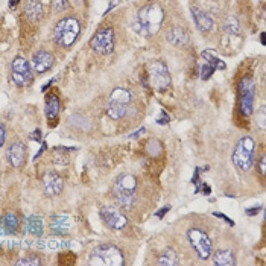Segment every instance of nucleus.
<instances>
[{"instance_id":"f3484780","label":"nucleus","mask_w":266,"mask_h":266,"mask_svg":"<svg viewBox=\"0 0 266 266\" xmlns=\"http://www.w3.org/2000/svg\"><path fill=\"white\" fill-rule=\"evenodd\" d=\"M60 110H61V104H60L58 96L57 95L48 96V101H46V117L49 120H57L58 114H60Z\"/></svg>"},{"instance_id":"0eeeda50","label":"nucleus","mask_w":266,"mask_h":266,"mask_svg":"<svg viewBox=\"0 0 266 266\" xmlns=\"http://www.w3.org/2000/svg\"><path fill=\"white\" fill-rule=\"evenodd\" d=\"M148 73H149L152 87H155L157 90L163 92L170 87V82H172L170 73L167 70V66L163 61H152L148 67Z\"/></svg>"},{"instance_id":"6ab92c4d","label":"nucleus","mask_w":266,"mask_h":266,"mask_svg":"<svg viewBox=\"0 0 266 266\" xmlns=\"http://www.w3.org/2000/svg\"><path fill=\"white\" fill-rule=\"evenodd\" d=\"M167 41L173 46H184V45H187L189 37H187V32L183 28H173L167 34Z\"/></svg>"},{"instance_id":"7ed1b4c3","label":"nucleus","mask_w":266,"mask_h":266,"mask_svg":"<svg viewBox=\"0 0 266 266\" xmlns=\"http://www.w3.org/2000/svg\"><path fill=\"white\" fill-rule=\"evenodd\" d=\"M81 32V25L76 19L67 17L63 19L57 23L54 29V38L55 43L61 48H70L79 37Z\"/></svg>"},{"instance_id":"412c9836","label":"nucleus","mask_w":266,"mask_h":266,"mask_svg":"<svg viewBox=\"0 0 266 266\" xmlns=\"http://www.w3.org/2000/svg\"><path fill=\"white\" fill-rule=\"evenodd\" d=\"M26 230L29 234L40 237L43 234V219L40 216H29L26 220Z\"/></svg>"},{"instance_id":"dca6fc26","label":"nucleus","mask_w":266,"mask_h":266,"mask_svg":"<svg viewBox=\"0 0 266 266\" xmlns=\"http://www.w3.org/2000/svg\"><path fill=\"white\" fill-rule=\"evenodd\" d=\"M192 16H193L195 23H196V28H198L202 34L208 32V31L213 28V20H211V17H210L207 13H204V11H201V10H193V11H192Z\"/></svg>"},{"instance_id":"b1692460","label":"nucleus","mask_w":266,"mask_h":266,"mask_svg":"<svg viewBox=\"0 0 266 266\" xmlns=\"http://www.w3.org/2000/svg\"><path fill=\"white\" fill-rule=\"evenodd\" d=\"M178 263H180L178 257H176V254L172 249L164 251L160 255V258H158V264H161V266H176Z\"/></svg>"},{"instance_id":"c85d7f7f","label":"nucleus","mask_w":266,"mask_h":266,"mask_svg":"<svg viewBox=\"0 0 266 266\" xmlns=\"http://www.w3.org/2000/svg\"><path fill=\"white\" fill-rule=\"evenodd\" d=\"M67 5V0H55V11H64Z\"/></svg>"},{"instance_id":"9d476101","label":"nucleus","mask_w":266,"mask_h":266,"mask_svg":"<svg viewBox=\"0 0 266 266\" xmlns=\"http://www.w3.org/2000/svg\"><path fill=\"white\" fill-rule=\"evenodd\" d=\"M11 78H13V81H14L19 87H25V85H28V84L32 82L31 64H29L23 57L14 58L13 66H11Z\"/></svg>"},{"instance_id":"a211bd4d","label":"nucleus","mask_w":266,"mask_h":266,"mask_svg":"<svg viewBox=\"0 0 266 266\" xmlns=\"http://www.w3.org/2000/svg\"><path fill=\"white\" fill-rule=\"evenodd\" d=\"M51 228H52V233H55V234H66L70 230V219H69V216H66V214L55 216L52 219Z\"/></svg>"},{"instance_id":"ddd939ff","label":"nucleus","mask_w":266,"mask_h":266,"mask_svg":"<svg viewBox=\"0 0 266 266\" xmlns=\"http://www.w3.org/2000/svg\"><path fill=\"white\" fill-rule=\"evenodd\" d=\"M43 189L48 196H58L64 189V181L55 172H46L43 176Z\"/></svg>"},{"instance_id":"c756f323","label":"nucleus","mask_w":266,"mask_h":266,"mask_svg":"<svg viewBox=\"0 0 266 266\" xmlns=\"http://www.w3.org/2000/svg\"><path fill=\"white\" fill-rule=\"evenodd\" d=\"M5 139H7V131H5V126L0 125V148L4 146L5 143Z\"/></svg>"},{"instance_id":"20e7f679","label":"nucleus","mask_w":266,"mask_h":266,"mask_svg":"<svg viewBox=\"0 0 266 266\" xmlns=\"http://www.w3.org/2000/svg\"><path fill=\"white\" fill-rule=\"evenodd\" d=\"M254 149L255 143L251 137L240 139L233 152V163L236 164V167H239L243 172L249 170L254 164Z\"/></svg>"},{"instance_id":"1a4fd4ad","label":"nucleus","mask_w":266,"mask_h":266,"mask_svg":"<svg viewBox=\"0 0 266 266\" xmlns=\"http://www.w3.org/2000/svg\"><path fill=\"white\" fill-rule=\"evenodd\" d=\"M90 48L101 54V55H108L114 49V31L113 28H104L95 34V37L90 40Z\"/></svg>"},{"instance_id":"7c9ffc66","label":"nucleus","mask_w":266,"mask_h":266,"mask_svg":"<svg viewBox=\"0 0 266 266\" xmlns=\"http://www.w3.org/2000/svg\"><path fill=\"white\" fill-rule=\"evenodd\" d=\"M264 163H266V158H264V155H263V157L260 158V163H258V167H260V173H261V175H264V172H266Z\"/></svg>"},{"instance_id":"5701e85b","label":"nucleus","mask_w":266,"mask_h":266,"mask_svg":"<svg viewBox=\"0 0 266 266\" xmlns=\"http://www.w3.org/2000/svg\"><path fill=\"white\" fill-rule=\"evenodd\" d=\"M41 13H43V10H41V5H40L38 0H29V2L26 4V14L29 19L37 20L41 17Z\"/></svg>"},{"instance_id":"2f4dec72","label":"nucleus","mask_w":266,"mask_h":266,"mask_svg":"<svg viewBox=\"0 0 266 266\" xmlns=\"http://www.w3.org/2000/svg\"><path fill=\"white\" fill-rule=\"evenodd\" d=\"M161 116H163V117H161V119H158V123H161V125L167 123V122H169V116H167L164 111H161Z\"/></svg>"},{"instance_id":"4468645a","label":"nucleus","mask_w":266,"mask_h":266,"mask_svg":"<svg viewBox=\"0 0 266 266\" xmlns=\"http://www.w3.org/2000/svg\"><path fill=\"white\" fill-rule=\"evenodd\" d=\"M7 158L13 167H22L26 160V146L22 142L13 143L7 151Z\"/></svg>"},{"instance_id":"473e14b6","label":"nucleus","mask_w":266,"mask_h":266,"mask_svg":"<svg viewBox=\"0 0 266 266\" xmlns=\"http://www.w3.org/2000/svg\"><path fill=\"white\" fill-rule=\"evenodd\" d=\"M260 211V207H255V208H248L246 210V214L248 216H254V214H257Z\"/></svg>"},{"instance_id":"e433bc0d","label":"nucleus","mask_w":266,"mask_h":266,"mask_svg":"<svg viewBox=\"0 0 266 266\" xmlns=\"http://www.w3.org/2000/svg\"><path fill=\"white\" fill-rule=\"evenodd\" d=\"M263 114H264V108H261V111H260V122H258V125H260V128H264V123H263Z\"/></svg>"},{"instance_id":"a878e982","label":"nucleus","mask_w":266,"mask_h":266,"mask_svg":"<svg viewBox=\"0 0 266 266\" xmlns=\"http://www.w3.org/2000/svg\"><path fill=\"white\" fill-rule=\"evenodd\" d=\"M225 29L231 35H239L240 34V25L236 17H228L225 22Z\"/></svg>"},{"instance_id":"a19ab883","label":"nucleus","mask_w":266,"mask_h":266,"mask_svg":"<svg viewBox=\"0 0 266 266\" xmlns=\"http://www.w3.org/2000/svg\"><path fill=\"white\" fill-rule=\"evenodd\" d=\"M260 37H261V40H260V41H261V45H266V41H264V34H261Z\"/></svg>"},{"instance_id":"cd10ccee","label":"nucleus","mask_w":266,"mask_h":266,"mask_svg":"<svg viewBox=\"0 0 266 266\" xmlns=\"http://www.w3.org/2000/svg\"><path fill=\"white\" fill-rule=\"evenodd\" d=\"M214 70H216V69H214L211 64H208V63H207V64H204V66H202V69H201V78H202L204 81L210 79V78H211V75L214 73Z\"/></svg>"},{"instance_id":"f257e3e1","label":"nucleus","mask_w":266,"mask_h":266,"mask_svg":"<svg viewBox=\"0 0 266 266\" xmlns=\"http://www.w3.org/2000/svg\"><path fill=\"white\" fill-rule=\"evenodd\" d=\"M163 20H164L163 8L158 4H149L139 11L137 20L134 23L136 31L142 35H146V37L154 35L161 28Z\"/></svg>"},{"instance_id":"4be33fe9","label":"nucleus","mask_w":266,"mask_h":266,"mask_svg":"<svg viewBox=\"0 0 266 266\" xmlns=\"http://www.w3.org/2000/svg\"><path fill=\"white\" fill-rule=\"evenodd\" d=\"M4 225L8 233H16L19 230V216L14 211H10L4 217Z\"/></svg>"},{"instance_id":"bb28decb","label":"nucleus","mask_w":266,"mask_h":266,"mask_svg":"<svg viewBox=\"0 0 266 266\" xmlns=\"http://www.w3.org/2000/svg\"><path fill=\"white\" fill-rule=\"evenodd\" d=\"M41 261H40V258L38 257H35V255H29V257H25V258H22V260H19L16 264L17 266H37V264H40Z\"/></svg>"},{"instance_id":"423d86ee","label":"nucleus","mask_w":266,"mask_h":266,"mask_svg":"<svg viewBox=\"0 0 266 266\" xmlns=\"http://www.w3.org/2000/svg\"><path fill=\"white\" fill-rule=\"evenodd\" d=\"M129 102H131V93L126 88H120V87L114 88L111 96H110V101H108L107 114L113 120H119V119L125 117Z\"/></svg>"},{"instance_id":"58836bf2","label":"nucleus","mask_w":266,"mask_h":266,"mask_svg":"<svg viewBox=\"0 0 266 266\" xmlns=\"http://www.w3.org/2000/svg\"><path fill=\"white\" fill-rule=\"evenodd\" d=\"M45 149H46V143H43V146H41V149H40V152H38V154L35 155V158H34V160H37V158H38V157H40V155L43 154V151H45Z\"/></svg>"},{"instance_id":"6e6552de","label":"nucleus","mask_w":266,"mask_h":266,"mask_svg":"<svg viewBox=\"0 0 266 266\" xmlns=\"http://www.w3.org/2000/svg\"><path fill=\"white\" fill-rule=\"evenodd\" d=\"M187 237L199 258L207 260L208 257H211V242H210V237L202 230L190 228L187 231Z\"/></svg>"},{"instance_id":"c9c22d12","label":"nucleus","mask_w":266,"mask_h":266,"mask_svg":"<svg viewBox=\"0 0 266 266\" xmlns=\"http://www.w3.org/2000/svg\"><path fill=\"white\" fill-rule=\"evenodd\" d=\"M31 137H32L34 140L40 142V140H41V131H40V129H37V131L34 132V136H31Z\"/></svg>"},{"instance_id":"f704fd0d","label":"nucleus","mask_w":266,"mask_h":266,"mask_svg":"<svg viewBox=\"0 0 266 266\" xmlns=\"http://www.w3.org/2000/svg\"><path fill=\"white\" fill-rule=\"evenodd\" d=\"M214 216H217V217H222V219H225V220H227V222H228L230 225H234V222H233L231 219H228V217H227L225 214H222V213H217V211H216V213H214Z\"/></svg>"},{"instance_id":"aec40b11","label":"nucleus","mask_w":266,"mask_h":266,"mask_svg":"<svg viewBox=\"0 0 266 266\" xmlns=\"http://www.w3.org/2000/svg\"><path fill=\"white\" fill-rule=\"evenodd\" d=\"M213 260H214V264H219V266H233V264H236L234 254L230 249H220V251L214 252Z\"/></svg>"},{"instance_id":"4c0bfd02","label":"nucleus","mask_w":266,"mask_h":266,"mask_svg":"<svg viewBox=\"0 0 266 266\" xmlns=\"http://www.w3.org/2000/svg\"><path fill=\"white\" fill-rule=\"evenodd\" d=\"M117 4H119V0H114V2H113V4H111L110 7H108V10H107V13H105V14H108V13H110V11H111V10H113V8L116 7V5H117Z\"/></svg>"},{"instance_id":"393cba45","label":"nucleus","mask_w":266,"mask_h":266,"mask_svg":"<svg viewBox=\"0 0 266 266\" xmlns=\"http://www.w3.org/2000/svg\"><path fill=\"white\" fill-rule=\"evenodd\" d=\"M201 57L208 63V64H211L214 69H220V70H224L225 69V63L220 60V58H217L211 51H204L202 54H201Z\"/></svg>"},{"instance_id":"39448f33","label":"nucleus","mask_w":266,"mask_h":266,"mask_svg":"<svg viewBox=\"0 0 266 266\" xmlns=\"http://www.w3.org/2000/svg\"><path fill=\"white\" fill-rule=\"evenodd\" d=\"M90 264H110V266H120L123 264V254L122 251L110 243L99 245L92 257H90Z\"/></svg>"},{"instance_id":"72a5a7b5","label":"nucleus","mask_w":266,"mask_h":266,"mask_svg":"<svg viewBox=\"0 0 266 266\" xmlns=\"http://www.w3.org/2000/svg\"><path fill=\"white\" fill-rule=\"evenodd\" d=\"M169 210H170V207H164L163 210H160V211H157L155 214H157V217H158V219H161V217H163V216L166 214V211H169Z\"/></svg>"},{"instance_id":"ea45409f","label":"nucleus","mask_w":266,"mask_h":266,"mask_svg":"<svg viewBox=\"0 0 266 266\" xmlns=\"http://www.w3.org/2000/svg\"><path fill=\"white\" fill-rule=\"evenodd\" d=\"M19 4V0H10V8H14Z\"/></svg>"},{"instance_id":"9b49d317","label":"nucleus","mask_w":266,"mask_h":266,"mask_svg":"<svg viewBox=\"0 0 266 266\" xmlns=\"http://www.w3.org/2000/svg\"><path fill=\"white\" fill-rule=\"evenodd\" d=\"M240 111L243 116H251L254 111V81L251 78H243L240 81Z\"/></svg>"},{"instance_id":"f8f14e48","label":"nucleus","mask_w":266,"mask_h":266,"mask_svg":"<svg viewBox=\"0 0 266 266\" xmlns=\"http://www.w3.org/2000/svg\"><path fill=\"white\" fill-rule=\"evenodd\" d=\"M101 219L111 230H122L128 224L126 216L119 208L111 207V205H105L101 208Z\"/></svg>"},{"instance_id":"f03ea898","label":"nucleus","mask_w":266,"mask_h":266,"mask_svg":"<svg viewBox=\"0 0 266 266\" xmlns=\"http://www.w3.org/2000/svg\"><path fill=\"white\" fill-rule=\"evenodd\" d=\"M137 180L131 173L120 175L113 186V196L122 208H131L136 202Z\"/></svg>"},{"instance_id":"2eb2a0df","label":"nucleus","mask_w":266,"mask_h":266,"mask_svg":"<svg viewBox=\"0 0 266 266\" xmlns=\"http://www.w3.org/2000/svg\"><path fill=\"white\" fill-rule=\"evenodd\" d=\"M54 66V55L46 51H38L32 57V67L37 73H45Z\"/></svg>"}]
</instances>
